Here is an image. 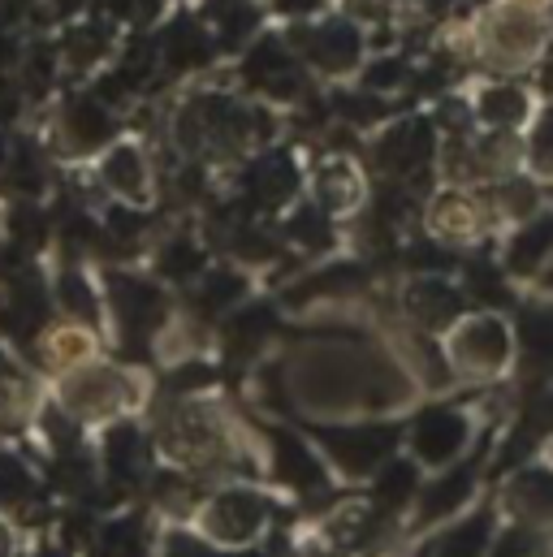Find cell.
Masks as SVG:
<instances>
[{
  "instance_id": "d590c367",
  "label": "cell",
  "mask_w": 553,
  "mask_h": 557,
  "mask_svg": "<svg viewBox=\"0 0 553 557\" xmlns=\"http://www.w3.org/2000/svg\"><path fill=\"white\" fill-rule=\"evenodd\" d=\"M471 289L480 294V298H502L506 294V285L497 273H484V269H471Z\"/></svg>"
},
{
  "instance_id": "1f68e13d",
  "label": "cell",
  "mask_w": 553,
  "mask_h": 557,
  "mask_svg": "<svg viewBox=\"0 0 553 557\" xmlns=\"http://www.w3.org/2000/svg\"><path fill=\"white\" fill-rule=\"evenodd\" d=\"M537 554H541V536L524 523V528H511V532L502 536V545H497L493 557H537Z\"/></svg>"
},
{
  "instance_id": "d6986e66",
  "label": "cell",
  "mask_w": 553,
  "mask_h": 557,
  "mask_svg": "<svg viewBox=\"0 0 553 557\" xmlns=\"http://www.w3.org/2000/svg\"><path fill=\"white\" fill-rule=\"evenodd\" d=\"M432 230L445 238H471L476 234V208L463 195H441L432 203Z\"/></svg>"
},
{
  "instance_id": "d4e9b609",
  "label": "cell",
  "mask_w": 553,
  "mask_h": 557,
  "mask_svg": "<svg viewBox=\"0 0 553 557\" xmlns=\"http://www.w3.org/2000/svg\"><path fill=\"white\" fill-rule=\"evenodd\" d=\"M265 333H269V311H265V307H251V311H243V315L230 324V346H234V350H251V346L265 342Z\"/></svg>"
},
{
  "instance_id": "cb8c5ba5",
  "label": "cell",
  "mask_w": 553,
  "mask_h": 557,
  "mask_svg": "<svg viewBox=\"0 0 553 557\" xmlns=\"http://www.w3.org/2000/svg\"><path fill=\"white\" fill-rule=\"evenodd\" d=\"M276 471H281L285 480H294V484H307V488L320 480V471H316L311 454H307L294 436H276Z\"/></svg>"
},
{
  "instance_id": "7c38bea8",
  "label": "cell",
  "mask_w": 553,
  "mask_h": 557,
  "mask_svg": "<svg viewBox=\"0 0 553 557\" xmlns=\"http://www.w3.org/2000/svg\"><path fill=\"white\" fill-rule=\"evenodd\" d=\"M550 251H553V216H545V221L524 225V230L511 238V247H506V269L519 273V277H528V273H537V269L545 264Z\"/></svg>"
},
{
  "instance_id": "ac0fdd59",
  "label": "cell",
  "mask_w": 553,
  "mask_h": 557,
  "mask_svg": "<svg viewBox=\"0 0 553 557\" xmlns=\"http://www.w3.org/2000/svg\"><path fill=\"white\" fill-rule=\"evenodd\" d=\"M484 545H489V515H476L437 541V557H484Z\"/></svg>"
},
{
  "instance_id": "52a82bcc",
  "label": "cell",
  "mask_w": 553,
  "mask_h": 557,
  "mask_svg": "<svg viewBox=\"0 0 553 557\" xmlns=\"http://www.w3.org/2000/svg\"><path fill=\"white\" fill-rule=\"evenodd\" d=\"M113 294H118V315L126 324V333H151L164 315V298L156 285L138 277H113Z\"/></svg>"
},
{
  "instance_id": "8d00e7d4",
  "label": "cell",
  "mask_w": 553,
  "mask_h": 557,
  "mask_svg": "<svg viewBox=\"0 0 553 557\" xmlns=\"http://www.w3.org/2000/svg\"><path fill=\"white\" fill-rule=\"evenodd\" d=\"M281 13H290V17H303V13H316L324 0H273Z\"/></svg>"
},
{
  "instance_id": "83f0119b",
  "label": "cell",
  "mask_w": 553,
  "mask_h": 557,
  "mask_svg": "<svg viewBox=\"0 0 553 557\" xmlns=\"http://www.w3.org/2000/svg\"><path fill=\"white\" fill-rule=\"evenodd\" d=\"M524 346L537 355V359H553V307L550 311H532L524 320Z\"/></svg>"
},
{
  "instance_id": "5b68a950",
  "label": "cell",
  "mask_w": 553,
  "mask_h": 557,
  "mask_svg": "<svg viewBox=\"0 0 553 557\" xmlns=\"http://www.w3.org/2000/svg\"><path fill=\"white\" fill-rule=\"evenodd\" d=\"M394 432L390 428H351V432H324V449L337 458V467H346L351 475L372 471L385 449H390Z\"/></svg>"
},
{
  "instance_id": "8fae6325",
  "label": "cell",
  "mask_w": 553,
  "mask_h": 557,
  "mask_svg": "<svg viewBox=\"0 0 553 557\" xmlns=\"http://www.w3.org/2000/svg\"><path fill=\"white\" fill-rule=\"evenodd\" d=\"M407 307H411V315L419 320V324L441 329V324H450V320L458 315V294H454L445 281L423 277L407 289Z\"/></svg>"
},
{
  "instance_id": "ba28073f",
  "label": "cell",
  "mask_w": 553,
  "mask_h": 557,
  "mask_svg": "<svg viewBox=\"0 0 553 557\" xmlns=\"http://www.w3.org/2000/svg\"><path fill=\"white\" fill-rule=\"evenodd\" d=\"M126 381L118 376V372H109V368H96V372H87V376H78L74 385H70V407L78 411V416H109V411H118L122 403H126Z\"/></svg>"
},
{
  "instance_id": "5bb4252c",
  "label": "cell",
  "mask_w": 553,
  "mask_h": 557,
  "mask_svg": "<svg viewBox=\"0 0 553 557\" xmlns=\"http://www.w3.org/2000/svg\"><path fill=\"white\" fill-rule=\"evenodd\" d=\"M316 190H320V208L324 212H342V208H355L364 186H359V173L346 164V160H333L320 169L316 177Z\"/></svg>"
},
{
  "instance_id": "f546056e",
  "label": "cell",
  "mask_w": 553,
  "mask_h": 557,
  "mask_svg": "<svg viewBox=\"0 0 553 557\" xmlns=\"http://www.w3.org/2000/svg\"><path fill=\"white\" fill-rule=\"evenodd\" d=\"M497 208H502L506 216H528V212L537 208V190H532L528 182H506V186L497 190Z\"/></svg>"
},
{
  "instance_id": "9a60e30c",
  "label": "cell",
  "mask_w": 553,
  "mask_h": 557,
  "mask_svg": "<svg viewBox=\"0 0 553 557\" xmlns=\"http://www.w3.org/2000/svg\"><path fill=\"white\" fill-rule=\"evenodd\" d=\"M251 190L256 199H269V203H285L294 190H298V169L290 156H269L256 173H251Z\"/></svg>"
},
{
  "instance_id": "7a4b0ae2",
  "label": "cell",
  "mask_w": 553,
  "mask_h": 557,
  "mask_svg": "<svg viewBox=\"0 0 553 557\" xmlns=\"http://www.w3.org/2000/svg\"><path fill=\"white\" fill-rule=\"evenodd\" d=\"M269 519V502L251 488H230L208 502L204 510V532L221 545H247Z\"/></svg>"
},
{
  "instance_id": "8992f818",
  "label": "cell",
  "mask_w": 553,
  "mask_h": 557,
  "mask_svg": "<svg viewBox=\"0 0 553 557\" xmlns=\"http://www.w3.org/2000/svg\"><path fill=\"white\" fill-rule=\"evenodd\" d=\"M467 441V419L458 411H428L415 423V454L432 467H445Z\"/></svg>"
},
{
  "instance_id": "2e32d148",
  "label": "cell",
  "mask_w": 553,
  "mask_h": 557,
  "mask_svg": "<svg viewBox=\"0 0 553 557\" xmlns=\"http://www.w3.org/2000/svg\"><path fill=\"white\" fill-rule=\"evenodd\" d=\"M285 234H290L303 251H329V247H333V221H329V212H324L320 203H303V208L290 216Z\"/></svg>"
},
{
  "instance_id": "4dcf8cb0",
  "label": "cell",
  "mask_w": 553,
  "mask_h": 557,
  "mask_svg": "<svg viewBox=\"0 0 553 557\" xmlns=\"http://www.w3.org/2000/svg\"><path fill=\"white\" fill-rule=\"evenodd\" d=\"M160 269L169 273V277H195L199 273V251L191 247V243H173L164 256H160Z\"/></svg>"
},
{
  "instance_id": "836d02e7",
  "label": "cell",
  "mask_w": 553,
  "mask_h": 557,
  "mask_svg": "<svg viewBox=\"0 0 553 557\" xmlns=\"http://www.w3.org/2000/svg\"><path fill=\"white\" fill-rule=\"evenodd\" d=\"M528 156H532L537 173H553V117H545V122L537 126V135H532V147H528Z\"/></svg>"
},
{
  "instance_id": "7402d4cb",
  "label": "cell",
  "mask_w": 553,
  "mask_h": 557,
  "mask_svg": "<svg viewBox=\"0 0 553 557\" xmlns=\"http://www.w3.org/2000/svg\"><path fill=\"white\" fill-rule=\"evenodd\" d=\"M65 126L74 131V143L78 147H96L100 139H109V113L96 104V100H78L65 117Z\"/></svg>"
},
{
  "instance_id": "484cf974",
  "label": "cell",
  "mask_w": 553,
  "mask_h": 557,
  "mask_svg": "<svg viewBox=\"0 0 553 557\" xmlns=\"http://www.w3.org/2000/svg\"><path fill=\"white\" fill-rule=\"evenodd\" d=\"M411 493H415V467H407V462L385 467V475L377 480V497L390 502V506H403Z\"/></svg>"
},
{
  "instance_id": "f1b7e54d",
  "label": "cell",
  "mask_w": 553,
  "mask_h": 557,
  "mask_svg": "<svg viewBox=\"0 0 553 557\" xmlns=\"http://www.w3.org/2000/svg\"><path fill=\"white\" fill-rule=\"evenodd\" d=\"M243 298V277H234V273H212L208 285H204V307H230V302H238Z\"/></svg>"
},
{
  "instance_id": "e575fe53",
  "label": "cell",
  "mask_w": 553,
  "mask_h": 557,
  "mask_svg": "<svg viewBox=\"0 0 553 557\" xmlns=\"http://www.w3.org/2000/svg\"><path fill=\"white\" fill-rule=\"evenodd\" d=\"M61 298H65V307H70V311H78V315H87V320L96 315V298H91V289L74 277V273L61 281Z\"/></svg>"
},
{
  "instance_id": "4fadbf2b",
  "label": "cell",
  "mask_w": 553,
  "mask_h": 557,
  "mask_svg": "<svg viewBox=\"0 0 553 557\" xmlns=\"http://www.w3.org/2000/svg\"><path fill=\"white\" fill-rule=\"evenodd\" d=\"M476 113H480V122L493 126V131H515V126L528 117V96H524L519 87H489V91H480Z\"/></svg>"
},
{
  "instance_id": "277c9868",
  "label": "cell",
  "mask_w": 553,
  "mask_h": 557,
  "mask_svg": "<svg viewBox=\"0 0 553 557\" xmlns=\"http://www.w3.org/2000/svg\"><path fill=\"white\" fill-rule=\"evenodd\" d=\"M298 44H303L307 61L324 74L351 70L364 52V35L351 22H329V26H316V30H298Z\"/></svg>"
},
{
  "instance_id": "74e56055",
  "label": "cell",
  "mask_w": 553,
  "mask_h": 557,
  "mask_svg": "<svg viewBox=\"0 0 553 557\" xmlns=\"http://www.w3.org/2000/svg\"><path fill=\"white\" fill-rule=\"evenodd\" d=\"M35 557H70V554H65V549H52V545H44V549H39Z\"/></svg>"
},
{
  "instance_id": "6da1fadb",
  "label": "cell",
  "mask_w": 553,
  "mask_h": 557,
  "mask_svg": "<svg viewBox=\"0 0 553 557\" xmlns=\"http://www.w3.org/2000/svg\"><path fill=\"white\" fill-rule=\"evenodd\" d=\"M450 359L471 376H493L511 359V329L497 315H471L450 337Z\"/></svg>"
},
{
  "instance_id": "ffe728a7",
  "label": "cell",
  "mask_w": 553,
  "mask_h": 557,
  "mask_svg": "<svg viewBox=\"0 0 553 557\" xmlns=\"http://www.w3.org/2000/svg\"><path fill=\"white\" fill-rule=\"evenodd\" d=\"M467 493H471V471H454V475L437 480L423 497V519H441V515L458 510L467 502Z\"/></svg>"
},
{
  "instance_id": "e0dca14e",
  "label": "cell",
  "mask_w": 553,
  "mask_h": 557,
  "mask_svg": "<svg viewBox=\"0 0 553 557\" xmlns=\"http://www.w3.org/2000/svg\"><path fill=\"white\" fill-rule=\"evenodd\" d=\"M105 182H109L118 195H126V199H138V195H143L147 169H143V156H138L135 147H113V151H109V160H105Z\"/></svg>"
},
{
  "instance_id": "3957f363",
  "label": "cell",
  "mask_w": 553,
  "mask_h": 557,
  "mask_svg": "<svg viewBox=\"0 0 553 557\" xmlns=\"http://www.w3.org/2000/svg\"><path fill=\"white\" fill-rule=\"evenodd\" d=\"M484 44L493 52V65H524L541 52L545 44V26L537 13L528 9H502L489 17V30H484Z\"/></svg>"
},
{
  "instance_id": "9c48e42d",
  "label": "cell",
  "mask_w": 553,
  "mask_h": 557,
  "mask_svg": "<svg viewBox=\"0 0 553 557\" xmlns=\"http://www.w3.org/2000/svg\"><path fill=\"white\" fill-rule=\"evenodd\" d=\"M428 156H432V135H428V126L419 122V126H398V131H390L381 147H377V160H381V169H390V173H415L419 164H428Z\"/></svg>"
},
{
  "instance_id": "d6a6232c",
  "label": "cell",
  "mask_w": 553,
  "mask_h": 557,
  "mask_svg": "<svg viewBox=\"0 0 553 557\" xmlns=\"http://www.w3.org/2000/svg\"><path fill=\"white\" fill-rule=\"evenodd\" d=\"M364 78H368V87H381V91H394V87H398V83L407 78V65H403L398 57H385L381 65H368V74H364Z\"/></svg>"
},
{
  "instance_id": "603a6c76",
  "label": "cell",
  "mask_w": 553,
  "mask_h": 557,
  "mask_svg": "<svg viewBox=\"0 0 553 557\" xmlns=\"http://www.w3.org/2000/svg\"><path fill=\"white\" fill-rule=\"evenodd\" d=\"M164 57L173 65H199L208 57V35L199 26H191V22H177L169 30V39H164Z\"/></svg>"
},
{
  "instance_id": "44dd1931",
  "label": "cell",
  "mask_w": 553,
  "mask_h": 557,
  "mask_svg": "<svg viewBox=\"0 0 553 557\" xmlns=\"http://www.w3.org/2000/svg\"><path fill=\"white\" fill-rule=\"evenodd\" d=\"M100 557H147V536L138 519H118L100 532Z\"/></svg>"
},
{
  "instance_id": "30bf717a",
  "label": "cell",
  "mask_w": 553,
  "mask_h": 557,
  "mask_svg": "<svg viewBox=\"0 0 553 557\" xmlns=\"http://www.w3.org/2000/svg\"><path fill=\"white\" fill-rule=\"evenodd\" d=\"M506 502L515 506L519 519L528 523H541V519H553V471L545 467H532V471H519L515 484L506 488Z\"/></svg>"
},
{
  "instance_id": "4316f807",
  "label": "cell",
  "mask_w": 553,
  "mask_h": 557,
  "mask_svg": "<svg viewBox=\"0 0 553 557\" xmlns=\"http://www.w3.org/2000/svg\"><path fill=\"white\" fill-rule=\"evenodd\" d=\"M30 493H35V480H30V471L22 467V462H13V458H0V502H30Z\"/></svg>"
},
{
  "instance_id": "f35d334b",
  "label": "cell",
  "mask_w": 553,
  "mask_h": 557,
  "mask_svg": "<svg viewBox=\"0 0 553 557\" xmlns=\"http://www.w3.org/2000/svg\"><path fill=\"white\" fill-rule=\"evenodd\" d=\"M545 285H550V289H553V273H550V277H545Z\"/></svg>"
}]
</instances>
